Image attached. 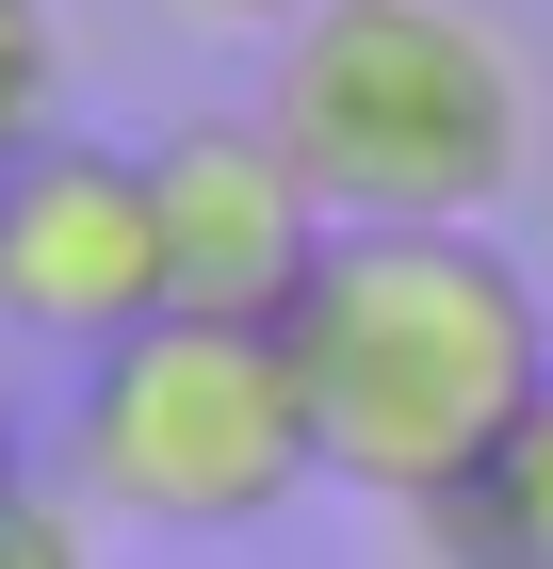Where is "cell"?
Listing matches in <instances>:
<instances>
[{"label": "cell", "instance_id": "1", "mask_svg": "<svg viewBox=\"0 0 553 569\" xmlns=\"http://www.w3.org/2000/svg\"><path fill=\"white\" fill-rule=\"evenodd\" d=\"M277 342H294L326 472L424 521V505H456L505 456L521 407H537L553 309L505 261V228H342Z\"/></svg>", "mask_w": 553, "mask_h": 569}, {"label": "cell", "instance_id": "2", "mask_svg": "<svg viewBox=\"0 0 553 569\" xmlns=\"http://www.w3.org/2000/svg\"><path fill=\"white\" fill-rule=\"evenodd\" d=\"M260 114L342 228H488L537 179V66L472 0H326L277 33Z\"/></svg>", "mask_w": 553, "mask_h": 569}, {"label": "cell", "instance_id": "3", "mask_svg": "<svg viewBox=\"0 0 553 569\" xmlns=\"http://www.w3.org/2000/svg\"><path fill=\"white\" fill-rule=\"evenodd\" d=\"M66 488H82L98 521H147V537H260V521H294V488H326L294 342L277 326H213V309L130 326L66 391Z\"/></svg>", "mask_w": 553, "mask_h": 569}, {"label": "cell", "instance_id": "4", "mask_svg": "<svg viewBox=\"0 0 553 569\" xmlns=\"http://www.w3.org/2000/svg\"><path fill=\"white\" fill-rule=\"evenodd\" d=\"M164 212H147V147L49 131L0 179V326L49 358H115L130 326H164Z\"/></svg>", "mask_w": 553, "mask_h": 569}, {"label": "cell", "instance_id": "5", "mask_svg": "<svg viewBox=\"0 0 553 569\" xmlns=\"http://www.w3.org/2000/svg\"><path fill=\"white\" fill-rule=\"evenodd\" d=\"M147 212H164V293L213 309V326H294V293L342 244V212L309 196L277 114H164L147 131Z\"/></svg>", "mask_w": 553, "mask_h": 569}, {"label": "cell", "instance_id": "6", "mask_svg": "<svg viewBox=\"0 0 553 569\" xmlns=\"http://www.w3.org/2000/svg\"><path fill=\"white\" fill-rule=\"evenodd\" d=\"M424 569H553V375L505 423V456H488L456 505H424Z\"/></svg>", "mask_w": 553, "mask_h": 569}, {"label": "cell", "instance_id": "7", "mask_svg": "<svg viewBox=\"0 0 553 569\" xmlns=\"http://www.w3.org/2000/svg\"><path fill=\"white\" fill-rule=\"evenodd\" d=\"M66 131V17L49 0H0V179Z\"/></svg>", "mask_w": 553, "mask_h": 569}, {"label": "cell", "instance_id": "8", "mask_svg": "<svg viewBox=\"0 0 553 569\" xmlns=\"http://www.w3.org/2000/svg\"><path fill=\"white\" fill-rule=\"evenodd\" d=\"M0 569H98V505L82 488H17L0 505Z\"/></svg>", "mask_w": 553, "mask_h": 569}, {"label": "cell", "instance_id": "9", "mask_svg": "<svg viewBox=\"0 0 553 569\" xmlns=\"http://www.w3.org/2000/svg\"><path fill=\"white\" fill-rule=\"evenodd\" d=\"M196 33H294V17H326V0H179Z\"/></svg>", "mask_w": 553, "mask_h": 569}, {"label": "cell", "instance_id": "10", "mask_svg": "<svg viewBox=\"0 0 553 569\" xmlns=\"http://www.w3.org/2000/svg\"><path fill=\"white\" fill-rule=\"evenodd\" d=\"M33 488V423H17V391H0V505Z\"/></svg>", "mask_w": 553, "mask_h": 569}]
</instances>
